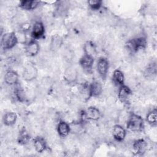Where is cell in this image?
I'll return each mask as SVG.
<instances>
[{
    "instance_id": "obj_24",
    "label": "cell",
    "mask_w": 157,
    "mask_h": 157,
    "mask_svg": "<svg viewBox=\"0 0 157 157\" xmlns=\"http://www.w3.org/2000/svg\"><path fill=\"white\" fill-rule=\"evenodd\" d=\"M15 90H14V96L15 98L20 102H22L25 99V92L23 90V88L21 87V86L17 83L15 85Z\"/></svg>"
},
{
    "instance_id": "obj_5",
    "label": "cell",
    "mask_w": 157,
    "mask_h": 157,
    "mask_svg": "<svg viewBox=\"0 0 157 157\" xmlns=\"http://www.w3.org/2000/svg\"><path fill=\"white\" fill-rule=\"evenodd\" d=\"M96 67L99 76L102 79H105L109 67V63L107 59L104 57L100 58L97 62Z\"/></svg>"
},
{
    "instance_id": "obj_28",
    "label": "cell",
    "mask_w": 157,
    "mask_h": 157,
    "mask_svg": "<svg viewBox=\"0 0 157 157\" xmlns=\"http://www.w3.org/2000/svg\"><path fill=\"white\" fill-rule=\"evenodd\" d=\"M17 39H18V41L21 44H24L26 42V37L25 35V33L22 32V31H19L17 34H16Z\"/></svg>"
},
{
    "instance_id": "obj_12",
    "label": "cell",
    "mask_w": 157,
    "mask_h": 157,
    "mask_svg": "<svg viewBox=\"0 0 157 157\" xmlns=\"http://www.w3.org/2000/svg\"><path fill=\"white\" fill-rule=\"evenodd\" d=\"M4 82L8 85H15L18 83V75L13 70L7 71L4 75Z\"/></svg>"
},
{
    "instance_id": "obj_25",
    "label": "cell",
    "mask_w": 157,
    "mask_h": 157,
    "mask_svg": "<svg viewBox=\"0 0 157 157\" xmlns=\"http://www.w3.org/2000/svg\"><path fill=\"white\" fill-rule=\"evenodd\" d=\"M62 41L61 39L59 36H53L52 38V41H51V47L54 50L58 49L60 46L61 45Z\"/></svg>"
},
{
    "instance_id": "obj_26",
    "label": "cell",
    "mask_w": 157,
    "mask_h": 157,
    "mask_svg": "<svg viewBox=\"0 0 157 157\" xmlns=\"http://www.w3.org/2000/svg\"><path fill=\"white\" fill-rule=\"evenodd\" d=\"M88 4L92 10H98L101 7L102 1L101 0H90L88 1Z\"/></svg>"
},
{
    "instance_id": "obj_15",
    "label": "cell",
    "mask_w": 157,
    "mask_h": 157,
    "mask_svg": "<svg viewBox=\"0 0 157 157\" xmlns=\"http://www.w3.org/2000/svg\"><path fill=\"white\" fill-rule=\"evenodd\" d=\"M102 84L97 81L94 80L89 85V90L90 97H98L102 93Z\"/></svg>"
},
{
    "instance_id": "obj_22",
    "label": "cell",
    "mask_w": 157,
    "mask_h": 157,
    "mask_svg": "<svg viewBox=\"0 0 157 157\" xmlns=\"http://www.w3.org/2000/svg\"><path fill=\"white\" fill-rule=\"evenodd\" d=\"M30 140V136L25 128H22L18 136V142L21 145L26 144Z\"/></svg>"
},
{
    "instance_id": "obj_4",
    "label": "cell",
    "mask_w": 157,
    "mask_h": 157,
    "mask_svg": "<svg viewBox=\"0 0 157 157\" xmlns=\"http://www.w3.org/2000/svg\"><path fill=\"white\" fill-rule=\"evenodd\" d=\"M45 34V27L42 22L36 21L32 26L31 29V36L34 40L42 38Z\"/></svg>"
},
{
    "instance_id": "obj_11",
    "label": "cell",
    "mask_w": 157,
    "mask_h": 157,
    "mask_svg": "<svg viewBox=\"0 0 157 157\" xmlns=\"http://www.w3.org/2000/svg\"><path fill=\"white\" fill-rule=\"evenodd\" d=\"M63 77L64 80L71 84L75 83L78 78V74L77 71L73 67H68L64 71Z\"/></svg>"
},
{
    "instance_id": "obj_8",
    "label": "cell",
    "mask_w": 157,
    "mask_h": 157,
    "mask_svg": "<svg viewBox=\"0 0 157 157\" xmlns=\"http://www.w3.org/2000/svg\"><path fill=\"white\" fill-rule=\"evenodd\" d=\"M40 47L38 42L34 39L28 42L25 47L26 53L29 56H34L37 55L39 52Z\"/></svg>"
},
{
    "instance_id": "obj_10",
    "label": "cell",
    "mask_w": 157,
    "mask_h": 157,
    "mask_svg": "<svg viewBox=\"0 0 157 157\" xmlns=\"http://www.w3.org/2000/svg\"><path fill=\"white\" fill-rule=\"evenodd\" d=\"M134 152L136 155H143L147 148V143L143 139H139L134 141L132 145Z\"/></svg>"
},
{
    "instance_id": "obj_19",
    "label": "cell",
    "mask_w": 157,
    "mask_h": 157,
    "mask_svg": "<svg viewBox=\"0 0 157 157\" xmlns=\"http://www.w3.org/2000/svg\"><path fill=\"white\" fill-rule=\"evenodd\" d=\"M112 80L115 85L122 86L124 83V76L121 71L120 69H115L112 75Z\"/></svg>"
},
{
    "instance_id": "obj_7",
    "label": "cell",
    "mask_w": 157,
    "mask_h": 157,
    "mask_svg": "<svg viewBox=\"0 0 157 157\" xmlns=\"http://www.w3.org/2000/svg\"><path fill=\"white\" fill-rule=\"evenodd\" d=\"M79 63L82 68L85 72L88 73H91L93 70L94 58L91 56L84 54V55L80 58Z\"/></svg>"
},
{
    "instance_id": "obj_16",
    "label": "cell",
    "mask_w": 157,
    "mask_h": 157,
    "mask_svg": "<svg viewBox=\"0 0 157 157\" xmlns=\"http://www.w3.org/2000/svg\"><path fill=\"white\" fill-rule=\"evenodd\" d=\"M33 146L37 153H42L47 150V145L44 138L40 137H35L33 139Z\"/></svg>"
},
{
    "instance_id": "obj_29",
    "label": "cell",
    "mask_w": 157,
    "mask_h": 157,
    "mask_svg": "<svg viewBox=\"0 0 157 157\" xmlns=\"http://www.w3.org/2000/svg\"><path fill=\"white\" fill-rule=\"evenodd\" d=\"M30 29H31V25H30V24L27 23H24V24H23V25H21L20 31L26 33L27 31H30Z\"/></svg>"
},
{
    "instance_id": "obj_13",
    "label": "cell",
    "mask_w": 157,
    "mask_h": 157,
    "mask_svg": "<svg viewBox=\"0 0 157 157\" xmlns=\"http://www.w3.org/2000/svg\"><path fill=\"white\" fill-rule=\"evenodd\" d=\"M84 113L86 119L93 121L98 120L101 115L99 110L93 106L88 107L86 110L84 111Z\"/></svg>"
},
{
    "instance_id": "obj_27",
    "label": "cell",
    "mask_w": 157,
    "mask_h": 157,
    "mask_svg": "<svg viewBox=\"0 0 157 157\" xmlns=\"http://www.w3.org/2000/svg\"><path fill=\"white\" fill-rule=\"evenodd\" d=\"M156 64H154L153 65L152 64V66H149L145 70V74L147 75L148 77L150 76H152L153 75H155L156 73Z\"/></svg>"
},
{
    "instance_id": "obj_18",
    "label": "cell",
    "mask_w": 157,
    "mask_h": 157,
    "mask_svg": "<svg viewBox=\"0 0 157 157\" xmlns=\"http://www.w3.org/2000/svg\"><path fill=\"white\" fill-rule=\"evenodd\" d=\"M17 120V115L13 112H9L4 114L2 118L3 123L6 126H12L15 124Z\"/></svg>"
},
{
    "instance_id": "obj_20",
    "label": "cell",
    "mask_w": 157,
    "mask_h": 157,
    "mask_svg": "<svg viewBox=\"0 0 157 157\" xmlns=\"http://www.w3.org/2000/svg\"><path fill=\"white\" fill-rule=\"evenodd\" d=\"M39 4V2L34 0H23L20 1L19 7L26 10H31L36 9Z\"/></svg>"
},
{
    "instance_id": "obj_21",
    "label": "cell",
    "mask_w": 157,
    "mask_h": 157,
    "mask_svg": "<svg viewBox=\"0 0 157 157\" xmlns=\"http://www.w3.org/2000/svg\"><path fill=\"white\" fill-rule=\"evenodd\" d=\"M83 51L85 55L91 56L94 58L96 55V47L92 41H86L83 45Z\"/></svg>"
},
{
    "instance_id": "obj_14",
    "label": "cell",
    "mask_w": 157,
    "mask_h": 157,
    "mask_svg": "<svg viewBox=\"0 0 157 157\" xmlns=\"http://www.w3.org/2000/svg\"><path fill=\"white\" fill-rule=\"evenodd\" d=\"M112 136L117 141L121 142L124 139L126 136V131L121 125L116 124L113 128Z\"/></svg>"
},
{
    "instance_id": "obj_1",
    "label": "cell",
    "mask_w": 157,
    "mask_h": 157,
    "mask_svg": "<svg viewBox=\"0 0 157 157\" xmlns=\"http://www.w3.org/2000/svg\"><path fill=\"white\" fill-rule=\"evenodd\" d=\"M144 128L143 118L139 115L131 113L126 123V128L132 132L141 131Z\"/></svg>"
},
{
    "instance_id": "obj_9",
    "label": "cell",
    "mask_w": 157,
    "mask_h": 157,
    "mask_svg": "<svg viewBox=\"0 0 157 157\" xmlns=\"http://www.w3.org/2000/svg\"><path fill=\"white\" fill-rule=\"evenodd\" d=\"M131 94V90L126 85H122L119 87L118 92V98L122 103H127Z\"/></svg>"
},
{
    "instance_id": "obj_23",
    "label": "cell",
    "mask_w": 157,
    "mask_h": 157,
    "mask_svg": "<svg viewBox=\"0 0 157 157\" xmlns=\"http://www.w3.org/2000/svg\"><path fill=\"white\" fill-rule=\"evenodd\" d=\"M147 122L151 126H156L157 124V110L154 109L150 111L146 117Z\"/></svg>"
},
{
    "instance_id": "obj_17",
    "label": "cell",
    "mask_w": 157,
    "mask_h": 157,
    "mask_svg": "<svg viewBox=\"0 0 157 157\" xmlns=\"http://www.w3.org/2000/svg\"><path fill=\"white\" fill-rule=\"evenodd\" d=\"M71 131L69 124L64 121H60L57 125V132L61 137H65L68 136Z\"/></svg>"
},
{
    "instance_id": "obj_6",
    "label": "cell",
    "mask_w": 157,
    "mask_h": 157,
    "mask_svg": "<svg viewBox=\"0 0 157 157\" xmlns=\"http://www.w3.org/2000/svg\"><path fill=\"white\" fill-rule=\"evenodd\" d=\"M37 75V70L33 64H28L23 72V78L26 81H32L36 78Z\"/></svg>"
},
{
    "instance_id": "obj_3",
    "label": "cell",
    "mask_w": 157,
    "mask_h": 157,
    "mask_svg": "<svg viewBox=\"0 0 157 157\" xmlns=\"http://www.w3.org/2000/svg\"><path fill=\"white\" fill-rule=\"evenodd\" d=\"M128 48L131 52H137L139 50L144 49L147 46V40L146 38L140 36L133 38L128 41L126 44Z\"/></svg>"
},
{
    "instance_id": "obj_2",
    "label": "cell",
    "mask_w": 157,
    "mask_h": 157,
    "mask_svg": "<svg viewBox=\"0 0 157 157\" xmlns=\"http://www.w3.org/2000/svg\"><path fill=\"white\" fill-rule=\"evenodd\" d=\"M18 43L16 33L10 32L5 33L1 37V47L2 49L7 50L13 48Z\"/></svg>"
}]
</instances>
